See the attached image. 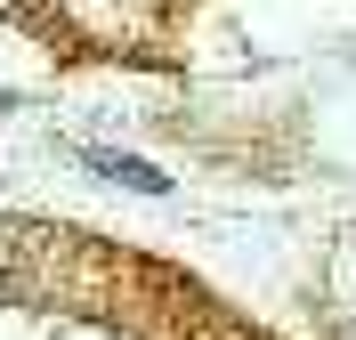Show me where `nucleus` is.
<instances>
[{"label":"nucleus","instance_id":"f257e3e1","mask_svg":"<svg viewBox=\"0 0 356 340\" xmlns=\"http://www.w3.org/2000/svg\"><path fill=\"white\" fill-rule=\"evenodd\" d=\"M89 170H97V179H122V186H138V195H170V179H162L154 162H138V154H89Z\"/></svg>","mask_w":356,"mask_h":340}]
</instances>
